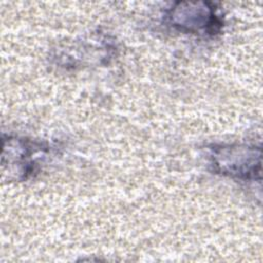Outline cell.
Returning <instances> with one entry per match:
<instances>
[{
    "label": "cell",
    "instance_id": "cell-1",
    "mask_svg": "<svg viewBox=\"0 0 263 263\" xmlns=\"http://www.w3.org/2000/svg\"><path fill=\"white\" fill-rule=\"evenodd\" d=\"M214 163L221 174L251 179L260 176L261 149L258 147L235 146L216 149Z\"/></svg>",
    "mask_w": 263,
    "mask_h": 263
}]
</instances>
